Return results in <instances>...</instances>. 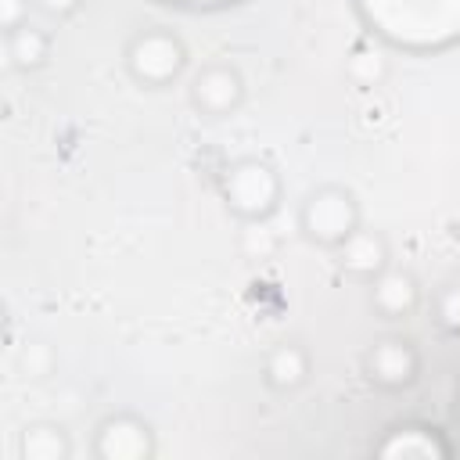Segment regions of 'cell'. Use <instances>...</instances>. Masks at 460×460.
<instances>
[{"mask_svg": "<svg viewBox=\"0 0 460 460\" xmlns=\"http://www.w3.org/2000/svg\"><path fill=\"white\" fill-rule=\"evenodd\" d=\"M219 198L226 205V212L241 223H266L277 216L280 201H284V180L277 172V165H270L266 158L244 155L223 165L219 172Z\"/></svg>", "mask_w": 460, "mask_h": 460, "instance_id": "obj_1", "label": "cell"}, {"mask_svg": "<svg viewBox=\"0 0 460 460\" xmlns=\"http://www.w3.org/2000/svg\"><path fill=\"white\" fill-rule=\"evenodd\" d=\"M187 43L180 32L165 25L137 29L122 47V68L126 75L144 90H165L172 86L187 68Z\"/></svg>", "mask_w": 460, "mask_h": 460, "instance_id": "obj_2", "label": "cell"}, {"mask_svg": "<svg viewBox=\"0 0 460 460\" xmlns=\"http://www.w3.org/2000/svg\"><path fill=\"white\" fill-rule=\"evenodd\" d=\"M295 223H298V234L309 244L334 252L363 223V208H359V198L349 187H341V183H320V187H313L302 198Z\"/></svg>", "mask_w": 460, "mask_h": 460, "instance_id": "obj_3", "label": "cell"}, {"mask_svg": "<svg viewBox=\"0 0 460 460\" xmlns=\"http://www.w3.org/2000/svg\"><path fill=\"white\" fill-rule=\"evenodd\" d=\"M90 453L97 460H151L158 453L155 428L133 410H115L93 424Z\"/></svg>", "mask_w": 460, "mask_h": 460, "instance_id": "obj_4", "label": "cell"}, {"mask_svg": "<svg viewBox=\"0 0 460 460\" xmlns=\"http://www.w3.org/2000/svg\"><path fill=\"white\" fill-rule=\"evenodd\" d=\"M420 349L402 334H381L363 352V374L381 392H406L420 377Z\"/></svg>", "mask_w": 460, "mask_h": 460, "instance_id": "obj_5", "label": "cell"}, {"mask_svg": "<svg viewBox=\"0 0 460 460\" xmlns=\"http://www.w3.org/2000/svg\"><path fill=\"white\" fill-rule=\"evenodd\" d=\"M244 75L230 61H208L194 72L187 86V101L201 119H226L244 104Z\"/></svg>", "mask_w": 460, "mask_h": 460, "instance_id": "obj_6", "label": "cell"}, {"mask_svg": "<svg viewBox=\"0 0 460 460\" xmlns=\"http://www.w3.org/2000/svg\"><path fill=\"white\" fill-rule=\"evenodd\" d=\"M331 255H334V266L349 280H356V284H370L377 273H385L392 266V244H388V237L381 230H374V226H363V223Z\"/></svg>", "mask_w": 460, "mask_h": 460, "instance_id": "obj_7", "label": "cell"}, {"mask_svg": "<svg viewBox=\"0 0 460 460\" xmlns=\"http://www.w3.org/2000/svg\"><path fill=\"white\" fill-rule=\"evenodd\" d=\"M367 288H370V309L381 320H406L420 309V298H424L420 280L413 277V270L395 266V262L385 273H377Z\"/></svg>", "mask_w": 460, "mask_h": 460, "instance_id": "obj_8", "label": "cell"}, {"mask_svg": "<svg viewBox=\"0 0 460 460\" xmlns=\"http://www.w3.org/2000/svg\"><path fill=\"white\" fill-rule=\"evenodd\" d=\"M313 374V356L302 341H280L262 359V381L270 392H298Z\"/></svg>", "mask_w": 460, "mask_h": 460, "instance_id": "obj_9", "label": "cell"}, {"mask_svg": "<svg viewBox=\"0 0 460 460\" xmlns=\"http://www.w3.org/2000/svg\"><path fill=\"white\" fill-rule=\"evenodd\" d=\"M377 456L385 460H438L449 453V446L438 438L435 428H420V424H399L392 428L377 446Z\"/></svg>", "mask_w": 460, "mask_h": 460, "instance_id": "obj_10", "label": "cell"}, {"mask_svg": "<svg viewBox=\"0 0 460 460\" xmlns=\"http://www.w3.org/2000/svg\"><path fill=\"white\" fill-rule=\"evenodd\" d=\"M4 50H7V65L14 72H40L47 68L50 54H54V36L32 22L4 32Z\"/></svg>", "mask_w": 460, "mask_h": 460, "instance_id": "obj_11", "label": "cell"}, {"mask_svg": "<svg viewBox=\"0 0 460 460\" xmlns=\"http://www.w3.org/2000/svg\"><path fill=\"white\" fill-rule=\"evenodd\" d=\"M18 456L22 460H68L72 435L58 420H32L18 435Z\"/></svg>", "mask_w": 460, "mask_h": 460, "instance_id": "obj_12", "label": "cell"}, {"mask_svg": "<svg viewBox=\"0 0 460 460\" xmlns=\"http://www.w3.org/2000/svg\"><path fill=\"white\" fill-rule=\"evenodd\" d=\"M345 75H349L356 86H377V83L388 75V58H385V50L374 47V43L352 47V54L345 58Z\"/></svg>", "mask_w": 460, "mask_h": 460, "instance_id": "obj_13", "label": "cell"}, {"mask_svg": "<svg viewBox=\"0 0 460 460\" xmlns=\"http://www.w3.org/2000/svg\"><path fill=\"white\" fill-rule=\"evenodd\" d=\"M431 320H435L438 331L460 338V280L442 284L435 291V298H431Z\"/></svg>", "mask_w": 460, "mask_h": 460, "instance_id": "obj_14", "label": "cell"}, {"mask_svg": "<svg viewBox=\"0 0 460 460\" xmlns=\"http://www.w3.org/2000/svg\"><path fill=\"white\" fill-rule=\"evenodd\" d=\"M54 367V352L43 345V341H29V349L22 352V370L29 377H47Z\"/></svg>", "mask_w": 460, "mask_h": 460, "instance_id": "obj_15", "label": "cell"}, {"mask_svg": "<svg viewBox=\"0 0 460 460\" xmlns=\"http://www.w3.org/2000/svg\"><path fill=\"white\" fill-rule=\"evenodd\" d=\"M29 11H36L32 0H0V29L11 32V29L25 25L29 22Z\"/></svg>", "mask_w": 460, "mask_h": 460, "instance_id": "obj_16", "label": "cell"}, {"mask_svg": "<svg viewBox=\"0 0 460 460\" xmlns=\"http://www.w3.org/2000/svg\"><path fill=\"white\" fill-rule=\"evenodd\" d=\"M83 4H86V0H32V7H36L43 18H50V22H65V18H72Z\"/></svg>", "mask_w": 460, "mask_h": 460, "instance_id": "obj_17", "label": "cell"}]
</instances>
